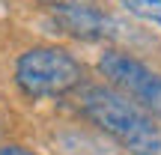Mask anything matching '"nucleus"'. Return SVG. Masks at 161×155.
Segmentation results:
<instances>
[{
    "instance_id": "nucleus-1",
    "label": "nucleus",
    "mask_w": 161,
    "mask_h": 155,
    "mask_svg": "<svg viewBox=\"0 0 161 155\" xmlns=\"http://www.w3.org/2000/svg\"><path fill=\"white\" fill-rule=\"evenodd\" d=\"M78 102L84 116L98 125L131 155H161V128L140 104L114 90L110 84H80Z\"/></svg>"
},
{
    "instance_id": "nucleus-2",
    "label": "nucleus",
    "mask_w": 161,
    "mask_h": 155,
    "mask_svg": "<svg viewBox=\"0 0 161 155\" xmlns=\"http://www.w3.org/2000/svg\"><path fill=\"white\" fill-rule=\"evenodd\" d=\"M15 84L30 98H54L84 84V66L66 48L42 45L30 48L15 63Z\"/></svg>"
},
{
    "instance_id": "nucleus-3",
    "label": "nucleus",
    "mask_w": 161,
    "mask_h": 155,
    "mask_svg": "<svg viewBox=\"0 0 161 155\" xmlns=\"http://www.w3.org/2000/svg\"><path fill=\"white\" fill-rule=\"evenodd\" d=\"M98 72L114 90H119L134 104H140L149 116L161 119V75L158 72H152L149 66H143L125 51H104L98 60Z\"/></svg>"
},
{
    "instance_id": "nucleus-6",
    "label": "nucleus",
    "mask_w": 161,
    "mask_h": 155,
    "mask_svg": "<svg viewBox=\"0 0 161 155\" xmlns=\"http://www.w3.org/2000/svg\"><path fill=\"white\" fill-rule=\"evenodd\" d=\"M0 155H36V152L24 149V146H18V143H6V146H0Z\"/></svg>"
},
{
    "instance_id": "nucleus-4",
    "label": "nucleus",
    "mask_w": 161,
    "mask_h": 155,
    "mask_svg": "<svg viewBox=\"0 0 161 155\" xmlns=\"http://www.w3.org/2000/svg\"><path fill=\"white\" fill-rule=\"evenodd\" d=\"M54 18L57 24L72 33L75 39H114L119 24L114 18H108L104 12L92 9V6H80V3H60L54 9Z\"/></svg>"
},
{
    "instance_id": "nucleus-5",
    "label": "nucleus",
    "mask_w": 161,
    "mask_h": 155,
    "mask_svg": "<svg viewBox=\"0 0 161 155\" xmlns=\"http://www.w3.org/2000/svg\"><path fill=\"white\" fill-rule=\"evenodd\" d=\"M131 15L143 18L149 24H158L161 27V0H119Z\"/></svg>"
}]
</instances>
